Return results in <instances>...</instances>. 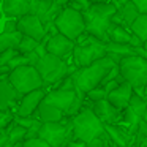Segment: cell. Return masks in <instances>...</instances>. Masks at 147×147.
<instances>
[{
  "label": "cell",
  "instance_id": "6da1fadb",
  "mask_svg": "<svg viewBox=\"0 0 147 147\" xmlns=\"http://www.w3.org/2000/svg\"><path fill=\"white\" fill-rule=\"evenodd\" d=\"M117 13V7L111 0L106 3H93L87 11H84V22H86V32L95 36L103 43H109L108 32L112 26V18Z\"/></svg>",
  "mask_w": 147,
  "mask_h": 147
},
{
  "label": "cell",
  "instance_id": "7a4b0ae2",
  "mask_svg": "<svg viewBox=\"0 0 147 147\" xmlns=\"http://www.w3.org/2000/svg\"><path fill=\"white\" fill-rule=\"evenodd\" d=\"M115 67V63L111 59L105 57L100 59L98 62L92 63L90 67L86 68H78L71 76L74 79V86H76V92L84 93L96 89V87H101L103 79L106 78V74Z\"/></svg>",
  "mask_w": 147,
  "mask_h": 147
},
{
  "label": "cell",
  "instance_id": "3957f363",
  "mask_svg": "<svg viewBox=\"0 0 147 147\" xmlns=\"http://www.w3.org/2000/svg\"><path fill=\"white\" fill-rule=\"evenodd\" d=\"M35 68L38 70L40 76H41L43 82L46 87H55L57 84H60L67 76L73 74L78 70L76 65H70L67 60L59 59L55 55L46 54L43 57H40L38 63L35 65Z\"/></svg>",
  "mask_w": 147,
  "mask_h": 147
},
{
  "label": "cell",
  "instance_id": "277c9868",
  "mask_svg": "<svg viewBox=\"0 0 147 147\" xmlns=\"http://www.w3.org/2000/svg\"><path fill=\"white\" fill-rule=\"evenodd\" d=\"M71 125H73V138L84 144H89L90 141L96 139L106 133L105 125L95 115L90 105L84 106L82 111L71 119Z\"/></svg>",
  "mask_w": 147,
  "mask_h": 147
},
{
  "label": "cell",
  "instance_id": "5b68a950",
  "mask_svg": "<svg viewBox=\"0 0 147 147\" xmlns=\"http://www.w3.org/2000/svg\"><path fill=\"white\" fill-rule=\"evenodd\" d=\"M106 54H108L106 43L100 41L86 32L76 40V46L73 51V65H76L78 68L90 67L100 59H105Z\"/></svg>",
  "mask_w": 147,
  "mask_h": 147
},
{
  "label": "cell",
  "instance_id": "8992f818",
  "mask_svg": "<svg viewBox=\"0 0 147 147\" xmlns=\"http://www.w3.org/2000/svg\"><path fill=\"white\" fill-rule=\"evenodd\" d=\"M120 68V74L133 87L134 93L144 96V89L147 86V60L138 57V55H131V57H125L123 60L119 63Z\"/></svg>",
  "mask_w": 147,
  "mask_h": 147
},
{
  "label": "cell",
  "instance_id": "52a82bcc",
  "mask_svg": "<svg viewBox=\"0 0 147 147\" xmlns=\"http://www.w3.org/2000/svg\"><path fill=\"white\" fill-rule=\"evenodd\" d=\"M55 29L59 30V33L65 35L67 38H70L71 41L76 43V40L79 38L82 33H86V22H84V16L79 11H74L68 7H63L62 13L59 14V18L54 22Z\"/></svg>",
  "mask_w": 147,
  "mask_h": 147
},
{
  "label": "cell",
  "instance_id": "ba28073f",
  "mask_svg": "<svg viewBox=\"0 0 147 147\" xmlns=\"http://www.w3.org/2000/svg\"><path fill=\"white\" fill-rule=\"evenodd\" d=\"M8 81L13 84L14 89L21 95H26V93H30L38 89H45V82H43L38 70L35 67H30V65L13 70L8 74Z\"/></svg>",
  "mask_w": 147,
  "mask_h": 147
},
{
  "label": "cell",
  "instance_id": "9c48e42d",
  "mask_svg": "<svg viewBox=\"0 0 147 147\" xmlns=\"http://www.w3.org/2000/svg\"><path fill=\"white\" fill-rule=\"evenodd\" d=\"M40 138L45 139L51 147H68V144L74 139L71 119H65L55 123H43Z\"/></svg>",
  "mask_w": 147,
  "mask_h": 147
},
{
  "label": "cell",
  "instance_id": "30bf717a",
  "mask_svg": "<svg viewBox=\"0 0 147 147\" xmlns=\"http://www.w3.org/2000/svg\"><path fill=\"white\" fill-rule=\"evenodd\" d=\"M63 7L57 2H45V0H30V13L32 16H36L45 27H49L55 22L59 14L62 13Z\"/></svg>",
  "mask_w": 147,
  "mask_h": 147
},
{
  "label": "cell",
  "instance_id": "8fae6325",
  "mask_svg": "<svg viewBox=\"0 0 147 147\" xmlns=\"http://www.w3.org/2000/svg\"><path fill=\"white\" fill-rule=\"evenodd\" d=\"M78 96H79V92H76V90L49 89L48 93H46V96H45V101L49 103V105H52V106H55L57 109H60V111L65 112L67 117H68L73 105L76 103Z\"/></svg>",
  "mask_w": 147,
  "mask_h": 147
},
{
  "label": "cell",
  "instance_id": "7c38bea8",
  "mask_svg": "<svg viewBox=\"0 0 147 147\" xmlns=\"http://www.w3.org/2000/svg\"><path fill=\"white\" fill-rule=\"evenodd\" d=\"M21 98H22V95L8 81V76H2V79H0V109L14 114Z\"/></svg>",
  "mask_w": 147,
  "mask_h": 147
},
{
  "label": "cell",
  "instance_id": "4fadbf2b",
  "mask_svg": "<svg viewBox=\"0 0 147 147\" xmlns=\"http://www.w3.org/2000/svg\"><path fill=\"white\" fill-rule=\"evenodd\" d=\"M48 90L46 89H38V90H33L30 93H26L22 95L19 105L16 108V112L14 115L16 117H29V115H35L36 111H38V106L41 105V101L45 100Z\"/></svg>",
  "mask_w": 147,
  "mask_h": 147
},
{
  "label": "cell",
  "instance_id": "5bb4252c",
  "mask_svg": "<svg viewBox=\"0 0 147 147\" xmlns=\"http://www.w3.org/2000/svg\"><path fill=\"white\" fill-rule=\"evenodd\" d=\"M18 32H21L24 36H29L41 43L46 36V27L36 16L27 14L18 19Z\"/></svg>",
  "mask_w": 147,
  "mask_h": 147
},
{
  "label": "cell",
  "instance_id": "9a60e30c",
  "mask_svg": "<svg viewBox=\"0 0 147 147\" xmlns=\"http://www.w3.org/2000/svg\"><path fill=\"white\" fill-rule=\"evenodd\" d=\"M74 46H76L74 41H71L70 38H67L62 33H57V35L51 36L49 41L46 43V51H48V54L55 55V57L68 62V59L73 57Z\"/></svg>",
  "mask_w": 147,
  "mask_h": 147
},
{
  "label": "cell",
  "instance_id": "2e32d148",
  "mask_svg": "<svg viewBox=\"0 0 147 147\" xmlns=\"http://www.w3.org/2000/svg\"><path fill=\"white\" fill-rule=\"evenodd\" d=\"M90 108L105 127L106 125H117L123 117V111H119L117 108H114L108 100L93 103V105H90Z\"/></svg>",
  "mask_w": 147,
  "mask_h": 147
},
{
  "label": "cell",
  "instance_id": "e0dca14e",
  "mask_svg": "<svg viewBox=\"0 0 147 147\" xmlns=\"http://www.w3.org/2000/svg\"><path fill=\"white\" fill-rule=\"evenodd\" d=\"M134 95L133 87L130 86L128 82H123L108 95V101L111 103L114 108H117L119 111H125V109L130 106V101Z\"/></svg>",
  "mask_w": 147,
  "mask_h": 147
},
{
  "label": "cell",
  "instance_id": "ac0fdd59",
  "mask_svg": "<svg viewBox=\"0 0 147 147\" xmlns=\"http://www.w3.org/2000/svg\"><path fill=\"white\" fill-rule=\"evenodd\" d=\"M2 11L10 19H19L30 13V0H2Z\"/></svg>",
  "mask_w": 147,
  "mask_h": 147
},
{
  "label": "cell",
  "instance_id": "d6986e66",
  "mask_svg": "<svg viewBox=\"0 0 147 147\" xmlns=\"http://www.w3.org/2000/svg\"><path fill=\"white\" fill-rule=\"evenodd\" d=\"M131 36H133V33H131L130 29H127V27H122V26H115V24H112L111 29H109V32H108V40H109V43L130 45Z\"/></svg>",
  "mask_w": 147,
  "mask_h": 147
},
{
  "label": "cell",
  "instance_id": "ffe728a7",
  "mask_svg": "<svg viewBox=\"0 0 147 147\" xmlns=\"http://www.w3.org/2000/svg\"><path fill=\"white\" fill-rule=\"evenodd\" d=\"M117 14L122 18V22H123V27H127V29H131V26H133V22L139 18V11H138V8L134 7L133 2H128V3H125L123 7L120 8V10H117Z\"/></svg>",
  "mask_w": 147,
  "mask_h": 147
},
{
  "label": "cell",
  "instance_id": "44dd1931",
  "mask_svg": "<svg viewBox=\"0 0 147 147\" xmlns=\"http://www.w3.org/2000/svg\"><path fill=\"white\" fill-rule=\"evenodd\" d=\"M21 32H13V33H0V54L8 49H18L21 40H22Z\"/></svg>",
  "mask_w": 147,
  "mask_h": 147
},
{
  "label": "cell",
  "instance_id": "7402d4cb",
  "mask_svg": "<svg viewBox=\"0 0 147 147\" xmlns=\"http://www.w3.org/2000/svg\"><path fill=\"white\" fill-rule=\"evenodd\" d=\"M128 111H131L136 117L139 119H144V115L147 114V103H146V98L141 95H138V93H134L133 98H131L130 101V106H128Z\"/></svg>",
  "mask_w": 147,
  "mask_h": 147
},
{
  "label": "cell",
  "instance_id": "603a6c76",
  "mask_svg": "<svg viewBox=\"0 0 147 147\" xmlns=\"http://www.w3.org/2000/svg\"><path fill=\"white\" fill-rule=\"evenodd\" d=\"M106 51L108 54H114L120 59L131 57L134 55V49L130 45H119V43H106Z\"/></svg>",
  "mask_w": 147,
  "mask_h": 147
},
{
  "label": "cell",
  "instance_id": "cb8c5ba5",
  "mask_svg": "<svg viewBox=\"0 0 147 147\" xmlns=\"http://www.w3.org/2000/svg\"><path fill=\"white\" fill-rule=\"evenodd\" d=\"M130 30L142 43H146L147 41V14H139V18L133 22Z\"/></svg>",
  "mask_w": 147,
  "mask_h": 147
},
{
  "label": "cell",
  "instance_id": "d4e9b609",
  "mask_svg": "<svg viewBox=\"0 0 147 147\" xmlns=\"http://www.w3.org/2000/svg\"><path fill=\"white\" fill-rule=\"evenodd\" d=\"M7 134H8V139H10L11 146H14V144H18V142H24V141H26L27 130L22 127H19L18 123H14V120H13V123L7 128Z\"/></svg>",
  "mask_w": 147,
  "mask_h": 147
},
{
  "label": "cell",
  "instance_id": "484cf974",
  "mask_svg": "<svg viewBox=\"0 0 147 147\" xmlns=\"http://www.w3.org/2000/svg\"><path fill=\"white\" fill-rule=\"evenodd\" d=\"M40 45H41V43L36 41V40L29 38V36H22L19 46H18V52H19V54H22V55L32 54V52H35L36 49H38Z\"/></svg>",
  "mask_w": 147,
  "mask_h": 147
},
{
  "label": "cell",
  "instance_id": "4316f807",
  "mask_svg": "<svg viewBox=\"0 0 147 147\" xmlns=\"http://www.w3.org/2000/svg\"><path fill=\"white\" fill-rule=\"evenodd\" d=\"M86 100L93 105V103H98V101H103V100H108V93L103 87H96V89L90 90V92L86 93Z\"/></svg>",
  "mask_w": 147,
  "mask_h": 147
},
{
  "label": "cell",
  "instance_id": "83f0119b",
  "mask_svg": "<svg viewBox=\"0 0 147 147\" xmlns=\"http://www.w3.org/2000/svg\"><path fill=\"white\" fill-rule=\"evenodd\" d=\"M14 120V114L13 112H5L0 109V133L7 131V128L13 123Z\"/></svg>",
  "mask_w": 147,
  "mask_h": 147
},
{
  "label": "cell",
  "instance_id": "f1b7e54d",
  "mask_svg": "<svg viewBox=\"0 0 147 147\" xmlns=\"http://www.w3.org/2000/svg\"><path fill=\"white\" fill-rule=\"evenodd\" d=\"M36 122H40V120L35 117V115H29V117H16V115H14V123H18L19 127L26 128V130L32 128Z\"/></svg>",
  "mask_w": 147,
  "mask_h": 147
},
{
  "label": "cell",
  "instance_id": "f546056e",
  "mask_svg": "<svg viewBox=\"0 0 147 147\" xmlns=\"http://www.w3.org/2000/svg\"><path fill=\"white\" fill-rule=\"evenodd\" d=\"M18 54H19V52H18V49H8V51L2 52V54H0V68L7 67V65L10 63V62L13 60Z\"/></svg>",
  "mask_w": 147,
  "mask_h": 147
},
{
  "label": "cell",
  "instance_id": "4dcf8cb0",
  "mask_svg": "<svg viewBox=\"0 0 147 147\" xmlns=\"http://www.w3.org/2000/svg\"><path fill=\"white\" fill-rule=\"evenodd\" d=\"M24 147H51V146L41 138H33V139L24 141Z\"/></svg>",
  "mask_w": 147,
  "mask_h": 147
},
{
  "label": "cell",
  "instance_id": "1f68e13d",
  "mask_svg": "<svg viewBox=\"0 0 147 147\" xmlns=\"http://www.w3.org/2000/svg\"><path fill=\"white\" fill-rule=\"evenodd\" d=\"M13 32H18V19H8L3 24V29L0 33H13Z\"/></svg>",
  "mask_w": 147,
  "mask_h": 147
},
{
  "label": "cell",
  "instance_id": "d6a6232c",
  "mask_svg": "<svg viewBox=\"0 0 147 147\" xmlns=\"http://www.w3.org/2000/svg\"><path fill=\"white\" fill-rule=\"evenodd\" d=\"M106 144H108V134H103V136L96 138V139L90 141L89 144H87V147H106Z\"/></svg>",
  "mask_w": 147,
  "mask_h": 147
},
{
  "label": "cell",
  "instance_id": "836d02e7",
  "mask_svg": "<svg viewBox=\"0 0 147 147\" xmlns=\"http://www.w3.org/2000/svg\"><path fill=\"white\" fill-rule=\"evenodd\" d=\"M141 14H147V0H131Z\"/></svg>",
  "mask_w": 147,
  "mask_h": 147
},
{
  "label": "cell",
  "instance_id": "e575fe53",
  "mask_svg": "<svg viewBox=\"0 0 147 147\" xmlns=\"http://www.w3.org/2000/svg\"><path fill=\"white\" fill-rule=\"evenodd\" d=\"M0 147H13V146H11V142H10V139H8L7 131L0 133Z\"/></svg>",
  "mask_w": 147,
  "mask_h": 147
},
{
  "label": "cell",
  "instance_id": "d590c367",
  "mask_svg": "<svg viewBox=\"0 0 147 147\" xmlns=\"http://www.w3.org/2000/svg\"><path fill=\"white\" fill-rule=\"evenodd\" d=\"M112 3L115 5V7H117V10H120L122 7H123L125 3H128V2H130V0H111Z\"/></svg>",
  "mask_w": 147,
  "mask_h": 147
},
{
  "label": "cell",
  "instance_id": "8d00e7d4",
  "mask_svg": "<svg viewBox=\"0 0 147 147\" xmlns=\"http://www.w3.org/2000/svg\"><path fill=\"white\" fill-rule=\"evenodd\" d=\"M68 147H87V144L81 142V141H76V139H73L70 144H68Z\"/></svg>",
  "mask_w": 147,
  "mask_h": 147
},
{
  "label": "cell",
  "instance_id": "74e56055",
  "mask_svg": "<svg viewBox=\"0 0 147 147\" xmlns=\"http://www.w3.org/2000/svg\"><path fill=\"white\" fill-rule=\"evenodd\" d=\"M55 2H57V3L60 5V7H67V5L70 3L71 0H55Z\"/></svg>",
  "mask_w": 147,
  "mask_h": 147
},
{
  "label": "cell",
  "instance_id": "f35d334b",
  "mask_svg": "<svg viewBox=\"0 0 147 147\" xmlns=\"http://www.w3.org/2000/svg\"><path fill=\"white\" fill-rule=\"evenodd\" d=\"M144 98H147V86H146V89H144Z\"/></svg>",
  "mask_w": 147,
  "mask_h": 147
},
{
  "label": "cell",
  "instance_id": "ab89813d",
  "mask_svg": "<svg viewBox=\"0 0 147 147\" xmlns=\"http://www.w3.org/2000/svg\"><path fill=\"white\" fill-rule=\"evenodd\" d=\"M144 49H146V51H147V41L144 43Z\"/></svg>",
  "mask_w": 147,
  "mask_h": 147
},
{
  "label": "cell",
  "instance_id": "60d3db41",
  "mask_svg": "<svg viewBox=\"0 0 147 147\" xmlns=\"http://www.w3.org/2000/svg\"><path fill=\"white\" fill-rule=\"evenodd\" d=\"M45 2H55V0H45Z\"/></svg>",
  "mask_w": 147,
  "mask_h": 147
},
{
  "label": "cell",
  "instance_id": "b9f144b4",
  "mask_svg": "<svg viewBox=\"0 0 147 147\" xmlns=\"http://www.w3.org/2000/svg\"><path fill=\"white\" fill-rule=\"evenodd\" d=\"M0 79H2V70H0Z\"/></svg>",
  "mask_w": 147,
  "mask_h": 147
}]
</instances>
